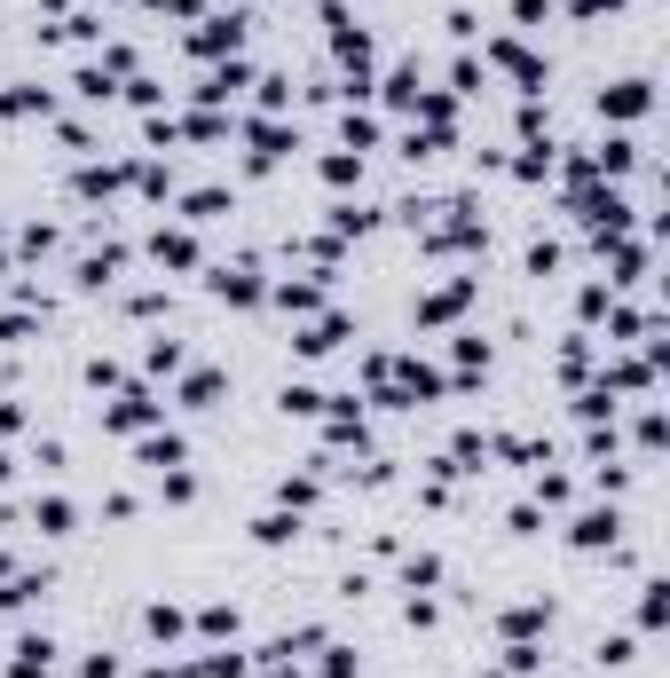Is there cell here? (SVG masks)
Returning <instances> with one entry per match:
<instances>
[{"mask_svg":"<svg viewBox=\"0 0 670 678\" xmlns=\"http://www.w3.org/2000/svg\"><path fill=\"white\" fill-rule=\"evenodd\" d=\"M150 427H166V402H158L150 387H127V395L103 410V435H150Z\"/></svg>","mask_w":670,"mask_h":678,"instance_id":"6da1fadb","label":"cell"},{"mask_svg":"<svg viewBox=\"0 0 670 678\" xmlns=\"http://www.w3.org/2000/svg\"><path fill=\"white\" fill-rule=\"evenodd\" d=\"M489 63L506 71L521 96H544V56H529V48H521L513 32H497V40H489Z\"/></svg>","mask_w":670,"mask_h":678,"instance_id":"7a4b0ae2","label":"cell"},{"mask_svg":"<svg viewBox=\"0 0 670 678\" xmlns=\"http://www.w3.org/2000/svg\"><path fill=\"white\" fill-rule=\"evenodd\" d=\"M244 32H253V17H244V9H229V17H206V24L190 32V56L221 63V56H237V48H244Z\"/></svg>","mask_w":670,"mask_h":678,"instance_id":"3957f363","label":"cell"},{"mask_svg":"<svg viewBox=\"0 0 670 678\" xmlns=\"http://www.w3.org/2000/svg\"><path fill=\"white\" fill-rule=\"evenodd\" d=\"M647 111H654V79H616V88H600V119L631 127V119H647Z\"/></svg>","mask_w":670,"mask_h":678,"instance_id":"277c9868","label":"cell"},{"mask_svg":"<svg viewBox=\"0 0 670 678\" xmlns=\"http://www.w3.org/2000/svg\"><path fill=\"white\" fill-rule=\"evenodd\" d=\"M206 285H213L221 308H261V300H269V277H261V269H244V261H237V269H213Z\"/></svg>","mask_w":670,"mask_h":678,"instance_id":"5b68a950","label":"cell"},{"mask_svg":"<svg viewBox=\"0 0 670 678\" xmlns=\"http://www.w3.org/2000/svg\"><path fill=\"white\" fill-rule=\"evenodd\" d=\"M616 537H623V514H616V505H592V514L568 521V545H576V552H608Z\"/></svg>","mask_w":670,"mask_h":678,"instance_id":"8992f818","label":"cell"},{"mask_svg":"<svg viewBox=\"0 0 670 678\" xmlns=\"http://www.w3.org/2000/svg\"><path fill=\"white\" fill-rule=\"evenodd\" d=\"M348 331H356V323H348L340 308H331V316H308V323L292 331V356H308V363H316V356H331V348H340Z\"/></svg>","mask_w":670,"mask_h":678,"instance_id":"52a82bcc","label":"cell"},{"mask_svg":"<svg viewBox=\"0 0 670 678\" xmlns=\"http://www.w3.org/2000/svg\"><path fill=\"white\" fill-rule=\"evenodd\" d=\"M150 261H158V269H174V277H190L206 252H198V237H190V229H150Z\"/></svg>","mask_w":670,"mask_h":678,"instance_id":"ba28073f","label":"cell"},{"mask_svg":"<svg viewBox=\"0 0 670 678\" xmlns=\"http://www.w3.org/2000/svg\"><path fill=\"white\" fill-rule=\"evenodd\" d=\"M244 142H253V166H277L284 150H300V127H284V119H244Z\"/></svg>","mask_w":670,"mask_h":678,"instance_id":"9c48e42d","label":"cell"},{"mask_svg":"<svg viewBox=\"0 0 670 678\" xmlns=\"http://www.w3.org/2000/svg\"><path fill=\"white\" fill-rule=\"evenodd\" d=\"M221 395H229V371H213V363H198V371H182V410H221Z\"/></svg>","mask_w":670,"mask_h":678,"instance_id":"30bf717a","label":"cell"},{"mask_svg":"<svg viewBox=\"0 0 670 678\" xmlns=\"http://www.w3.org/2000/svg\"><path fill=\"white\" fill-rule=\"evenodd\" d=\"M48 670H56V639L48 631H24L9 647V678H48Z\"/></svg>","mask_w":670,"mask_h":678,"instance_id":"8fae6325","label":"cell"},{"mask_svg":"<svg viewBox=\"0 0 670 678\" xmlns=\"http://www.w3.org/2000/svg\"><path fill=\"white\" fill-rule=\"evenodd\" d=\"M473 285H481V277H450L442 292H427V300H418V323H427V331H434V323H450V316L473 300Z\"/></svg>","mask_w":670,"mask_h":678,"instance_id":"7c38bea8","label":"cell"},{"mask_svg":"<svg viewBox=\"0 0 670 678\" xmlns=\"http://www.w3.org/2000/svg\"><path fill=\"white\" fill-rule=\"evenodd\" d=\"M323 277V269H316ZM316 277H284V285H269V300L284 308V316H323V285Z\"/></svg>","mask_w":670,"mask_h":678,"instance_id":"4fadbf2b","label":"cell"},{"mask_svg":"<svg viewBox=\"0 0 670 678\" xmlns=\"http://www.w3.org/2000/svg\"><path fill=\"white\" fill-rule=\"evenodd\" d=\"M32 529H40V537H71V529H79V505H71V497H56V489H48V497H32Z\"/></svg>","mask_w":670,"mask_h":678,"instance_id":"5bb4252c","label":"cell"},{"mask_svg":"<svg viewBox=\"0 0 670 678\" xmlns=\"http://www.w3.org/2000/svg\"><path fill=\"white\" fill-rule=\"evenodd\" d=\"M142 371H150V379H174V371H190V348H182V339H166V331H158L150 348H142Z\"/></svg>","mask_w":670,"mask_h":678,"instance_id":"9a60e30c","label":"cell"},{"mask_svg":"<svg viewBox=\"0 0 670 678\" xmlns=\"http://www.w3.org/2000/svg\"><path fill=\"white\" fill-rule=\"evenodd\" d=\"M544 624H552V608H544V600H521V608H506V624H497V631H506L513 647H529Z\"/></svg>","mask_w":670,"mask_h":678,"instance_id":"2e32d148","label":"cell"},{"mask_svg":"<svg viewBox=\"0 0 670 678\" xmlns=\"http://www.w3.org/2000/svg\"><path fill=\"white\" fill-rule=\"evenodd\" d=\"M221 213H237V190H221V182H206V190L182 198V221H221Z\"/></svg>","mask_w":670,"mask_h":678,"instance_id":"e0dca14e","label":"cell"},{"mask_svg":"<svg viewBox=\"0 0 670 678\" xmlns=\"http://www.w3.org/2000/svg\"><path fill=\"white\" fill-rule=\"evenodd\" d=\"M190 450H182V435H142L134 442V466H150V473H166V466H182Z\"/></svg>","mask_w":670,"mask_h":678,"instance_id":"ac0fdd59","label":"cell"},{"mask_svg":"<svg viewBox=\"0 0 670 678\" xmlns=\"http://www.w3.org/2000/svg\"><path fill=\"white\" fill-rule=\"evenodd\" d=\"M119 269H127V245H103V252H88V261H79V285H88V292H103Z\"/></svg>","mask_w":670,"mask_h":678,"instance_id":"d6986e66","label":"cell"},{"mask_svg":"<svg viewBox=\"0 0 670 678\" xmlns=\"http://www.w3.org/2000/svg\"><path fill=\"white\" fill-rule=\"evenodd\" d=\"M316 497H323V473H284V481H277V505H284V514H308Z\"/></svg>","mask_w":670,"mask_h":678,"instance_id":"ffe728a7","label":"cell"},{"mask_svg":"<svg viewBox=\"0 0 670 678\" xmlns=\"http://www.w3.org/2000/svg\"><path fill=\"white\" fill-rule=\"evenodd\" d=\"M48 111H56L48 88H9V96H0V119H48Z\"/></svg>","mask_w":670,"mask_h":678,"instance_id":"44dd1931","label":"cell"},{"mask_svg":"<svg viewBox=\"0 0 670 678\" xmlns=\"http://www.w3.org/2000/svg\"><path fill=\"white\" fill-rule=\"evenodd\" d=\"M71 88H79V103H111V96H119V79H111L103 63H79V71H71Z\"/></svg>","mask_w":670,"mask_h":678,"instance_id":"7402d4cb","label":"cell"},{"mask_svg":"<svg viewBox=\"0 0 670 678\" xmlns=\"http://www.w3.org/2000/svg\"><path fill=\"white\" fill-rule=\"evenodd\" d=\"M662 616H670V584L647 576V584H639V631H662Z\"/></svg>","mask_w":670,"mask_h":678,"instance_id":"603a6c76","label":"cell"},{"mask_svg":"<svg viewBox=\"0 0 670 678\" xmlns=\"http://www.w3.org/2000/svg\"><path fill=\"white\" fill-rule=\"evenodd\" d=\"M48 591V576H0V616H17V608H32Z\"/></svg>","mask_w":670,"mask_h":678,"instance_id":"cb8c5ba5","label":"cell"},{"mask_svg":"<svg viewBox=\"0 0 670 678\" xmlns=\"http://www.w3.org/2000/svg\"><path fill=\"white\" fill-rule=\"evenodd\" d=\"M292 537H300V514H284V505L253 521V545H269V552H277V545H292Z\"/></svg>","mask_w":670,"mask_h":678,"instance_id":"d4e9b609","label":"cell"},{"mask_svg":"<svg viewBox=\"0 0 670 678\" xmlns=\"http://www.w3.org/2000/svg\"><path fill=\"white\" fill-rule=\"evenodd\" d=\"M371 142H379V119H371V111H356V103H348V119H340V150H356V158H363V150H371Z\"/></svg>","mask_w":670,"mask_h":678,"instance_id":"484cf974","label":"cell"},{"mask_svg":"<svg viewBox=\"0 0 670 678\" xmlns=\"http://www.w3.org/2000/svg\"><path fill=\"white\" fill-rule=\"evenodd\" d=\"M198 639H213V647H229V639H237V608H229V600H213V608H198Z\"/></svg>","mask_w":670,"mask_h":678,"instance_id":"4316f807","label":"cell"},{"mask_svg":"<svg viewBox=\"0 0 670 678\" xmlns=\"http://www.w3.org/2000/svg\"><path fill=\"white\" fill-rule=\"evenodd\" d=\"M379 96H387V111H402V119H410V103H418V63L387 71V88H379Z\"/></svg>","mask_w":670,"mask_h":678,"instance_id":"83f0119b","label":"cell"},{"mask_svg":"<svg viewBox=\"0 0 670 678\" xmlns=\"http://www.w3.org/2000/svg\"><path fill=\"white\" fill-rule=\"evenodd\" d=\"M323 182H331V190L363 182V158H356V150H323Z\"/></svg>","mask_w":670,"mask_h":678,"instance_id":"f1b7e54d","label":"cell"},{"mask_svg":"<svg viewBox=\"0 0 670 678\" xmlns=\"http://www.w3.org/2000/svg\"><path fill=\"white\" fill-rule=\"evenodd\" d=\"M277 402H284V418H323V395H316L308 379H292V387H284Z\"/></svg>","mask_w":670,"mask_h":678,"instance_id":"f546056e","label":"cell"},{"mask_svg":"<svg viewBox=\"0 0 670 678\" xmlns=\"http://www.w3.org/2000/svg\"><path fill=\"white\" fill-rule=\"evenodd\" d=\"M158 497H166V505H190V497H198V473H190V466H166V473H158Z\"/></svg>","mask_w":670,"mask_h":678,"instance_id":"4dcf8cb0","label":"cell"},{"mask_svg":"<svg viewBox=\"0 0 670 678\" xmlns=\"http://www.w3.org/2000/svg\"><path fill=\"white\" fill-rule=\"evenodd\" d=\"M142 631H150L158 647H174V639H182V608H166V600H158V608L142 616Z\"/></svg>","mask_w":670,"mask_h":678,"instance_id":"1f68e13d","label":"cell"},{"mask_svg":"<svg viewBox=\"0 0 670 678\" xmlns=\"http://www.w3.org/2000/svg\"><path fill=\"white\" fill-rule=\"evenodd\" d=\"M371 221H379L371 206H331V237H340V245H348V237H363Z\"/></svg>","mask_w":670,"mask_h":678,"instance_id":"d6a6232c","label":"cell"},{"mask_svg":"<svg viewBox=\"0 0 670 678\" xmlns=\"http://www.w3.org/2000/svg\"><path fill=\"white\" fill-rule=\"evenodd\" d=\"M481 88H489V71H481L473 56H458V63H450V96H481Z\"/></svg>","mask_w":670,"mask_h":678,"instance_id":"836d02e7","label":"cell"},{"mask_svg":"<svg viewBox=\"0 0 670 678\" xmlns=\"http://www.w3.org/2000/svg\"><path fill=\"white\" fill-rule=\"evenodd\" d=\"M450 356H458V371H489V339H481V331H458Z\"/></svg>","mask_w":670,"mask_h":678,"instance_id":"e575fe53","label":"cell"},{"mask_svg":"<svg viewBox=\"0 0 670 678\" xmlns=\"http://www.w3.org/2000/svg\"><path fill=\"white\" fill-rule=\"evenodd\" d=\"M253 88H261V111H284V103H292V79H284V71H269V79H253Z\"/></svg>","mask_w":670,"mask_h":678,"instance_id":"d590c367","label":"cell"},{"mask_svg":"<svg viewBox=\"0 0 670 678\" xmlns=\"http://www.w3.org/2000/svg\"><path fill=\"white\" fill-rule=\"evenodd\" d=\"M608 308H616V300H608V285H583V292H576V316H583V323H600Z\"/></svg>","mask_w":670,"mask_h":678,"instance_id":"8d00e7d4","label":"cell"},{"mask_svg":"<svg viewBox=\"0 0 670 678\" xmlns=\"http://www.w3.org/2000/svg\"><path fill=\"white\" fill-rule=\"evenodd\" d=\"M568 489H576L568 473H544V466H537V505H568Z\"/></svg>","mask_w":670,"mask_h":678,"instance_id":"74e56055","label":"cell"},{"mask_svg":"<svg viewBox=\"0 0 670 678\" xmlns=\"http://www.w3.org/2000/svg\"><path fill=\"white\" fill-rule=\"evenodd\" d=\"M434 576H442V560H434V552H418V560H410V568H402V584H410V591H427V584H434Z\"/></svg>","mask_w":670,"mask_h":678,"instance_id":"f35d334b","label":"cell"},{"mask_svg":"<svg viewBox=\"0 0 670 678\" xmlns=\"http://www.w3.org/2000/svg\"><path fill=\"white\" fill-rule=\"evenodd\" d=\"M552 269H560V245L537 237V245H529V277H552Z\"/></svg>","mask_w":670,"mask_h":678,"instance_id":"ab89813d","label":"cell"},{"mask_svg":"<svg viewBox=\"0 0 670 678\" xmlns=\"http://www.w3.org/2000/svg\"><path fill=\"white\" fill-rule=\"evenodd\" d=\"M616 9H623V0H568L576 24H600V17H616Z\"/></svg>","mask_w":670,"mask_h":678,"instance_id":"60d3db41","label":"cell"},{"mask_svg":"<svg viewBox=\"0 0 670 678\" xmlns=\"http://www.w3.org/2000/svg\"><path fill=\"white\" fill-rule=\"evenodd\" d=\"M639 450H647V458H654V450H662V410H654V402H647V410H639Z\"/></svg>","mask_w":670,"mask_h":678,"instance_id":"b9f144b4","label":"cell"},{"mask_svg":"<svg viewBox=\"0 0 670 678\" xmlns=\"http://www.w3.org/2000/svg\"><path fill=\"white\" fill-rule=\"evenodd\" d=\"M544 17H552V0H513V24H521V32H537Z\"/></svg>","mask_w":670,"mask_h":678,"instance_id":"7bdbcfd3","label":"cell"},{"mask_svg":"<svg viewBox=\"0 0 670 678\" xmlns=\"http://www.w3.org/2000/svg\"><path fill=\"white\" fill-rule=\"evenodd\" d=\"M323 678H356V647H323Z\"/></svg>","mask_w":670,"mask_h":678,"instance_id":"ee69618b","label":"cell"},{"mask_svg":"<svg viewBox=\"0 0 670 678\" xmlns=\"http://www.w3.org/2000/svg\"><path fill=\"white\" fill-rule=\"evenodd\" d=\"M79 678H119V655H103V647H96L88 662H79Z\"/></svg>","mask_w":670,"mask_h":678,"instance_id":"f6af8a7d","label":"cell"},{"mask_svg":"<svg viewBox=\"0 0 670 678\" xmlns=\"http://www.w3.org/2000/svg\"><path fill=\"white\" fill-rule=\"evenodd\" d=\"M17 339H32V316H0V348H17Z\"/></svg>","mask_w":670,"mask_h":678,"instance_id":"bcb514c9","label":"cell"},{"mask_svg":"<svg viewBox=\"0 0 670 678\" xmlns=\"http://www.w3.org/2000/svg\"><path fill=\"white\" fill-rule=\"evenodd\" d=\"M17 427H24V410H17V402H0V442H9Z\"/></svg>","mask_w":670,"mask_h":678,"instance_id":"7dc6e473","label":"cell"},{"mask_svg":"<svg viewBox=\"0 0 670 678\" xmlns=\"http://www.w3.org/2000/svg\"><path fill=\"white\" fill-rule=\"evenodd\" d=\"M261 678H300V670H292V662H269V670H261Z\"/></svg>","mask_w":670,"mask_h":678,"instance_id":"c3c4849f","label":"cell"},{"mask_svg":"<svg viewBox=\"0 0 670 678\" xmlns=\"http://www.w3.org/2000/svg\"><path fill=\"white\" fill-rule=\"evenodd\" d=\"M9 473H17V458H9V450H0V481H9Z\"/></svg>","mask_w":670,"mask_h":678,"instance_id":"681fc988","label":"cell"},{"mask_svg":"<svg viewBox=\"0 0 670 678\" xmlns=\"http://www.w3.org/2000/svg\"><path fill=\"white\" fill-rule=\"evenodd\" d=\"M0 576H17V560H9V545H0Z\"/></svg>","mask_w":670,"mask_h":678,"instance_id":"f907efd6","label":"cell"}]
</instances>
